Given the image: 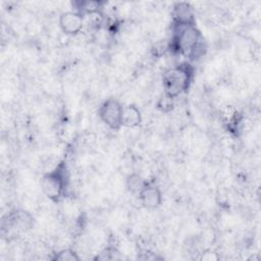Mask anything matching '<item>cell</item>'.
<instances>
[{
    "instance_id": "cell-1",
    "label": "cell",
    "mask_w": 261,
    "mask_h": 261,
    "mask_svg": "<svg viewBox=\"0 0 261 261\" xmlns=\"http://www.w3.org/2000/svg\"><path fill=\"white\" fill-rule=\"evenodd\" d=\"M170 46L190 60L201 57L205 50L204 38L196 24H173Z\"/></svg>"
},
{
    "instance_id": "cell-2",
    "label": "cell",
    "mask_w": 261,
    "mask_h": 261,
    "mask_svg": "<svg viewBox=\"0 0 261 261\" xmlns=\"http://www.w3.org/2000/svg\"><path fill=\"white\" fill-rule=\"evenodd\" d=\"M195 69L190 62H182L166 69L162 75L164 95L171 99L188 92L190 89Z\"/></svg>"
},
{
    "instance_id": "cell-3",
    "label": "cell",
    "mask_w": 261,
    "mask_h": 261,
    "mask_svg": "<svg viewBox=\"0 0 261 261\" xmlns=\"http://www.w3.org/2000/svg\"><path fill=\"white\" fill-rule=\"evenodd\" d=\"M68 185L66 164L61 161L53 169L46 172L41 179V190L46 198L52 202H59L65 195Z\"/></svg>"
},
{
    "instance_id": "cell-4",
    "label": "cell",
    "mask_w": 261,
    "mask_h": 261,
    "mask_svg": "<svg viewBox=\"0 0 261 261\" xmlns=\"http://www.w3.org/2000/svg\"><path fill=\"white\" fill-rule=\"evenodd\" d=\"M123 105L115 98H108L102 102L98 109V116L101 121L112 130H119L122 127Z\"/></svg>"
},
{
    "instance_id": "cell-5",
    "label": "cell",
    "mask_w": 261,
    "mask_h": 261,
    "mask_svg": "<svg viewBox=\"0 0 261 261\" xmlns=\"http://www.w3.org/2000/svg\"><path fill=\"white\" fill-rule=\"evenodd\" d=\"M58 25L65 35L75 36L83 30L84 15L74 10L62 12L58 18Z\"/></svg>"
},
{
    "instance_id": "cell-6",
    "label": "cell",
    "mask_w": 261,
    "mask_h": 261,
    "mask_svg": "<svg viewBox=\"0 0 261 261\" xmlns=\"http://www.w3.org/2000/svg\"><path fill=\"white\" fill-rule=\"evenodd\" d=\"M138 196L140 203L146 209H157L161 206L163 201V196L160 188L157 185L149 181L146 182Z\"/></svg>"
},
{
    "instance_id": "cell-7",
    "label": "cell",
    "mask_w": 261,
    "mask_h": 261,
    "mask_svg": "<svg viewBox=\"0 0 261 261\" xmlns=\"http://www.w3.org/2000/svg\"><path fill=\"white\" fill-rule=\"evenodd\" d=\"M173 24H196L193 7L187 2H177L173 6Z\"/></svg>"
},
{
    "instance_id": "cell-8",
    "label": "cell",
    "mask_w": 261,
    "mask_h": 261,
    "mask_svg": "<svg viewBox=\"0 0 261 261\" xmlns=\"http://www.w3.org/2000/svg\"><path fill=\"white\" fill-rule=\"evenodd\" d=\"M7 225L17 230H28L34 224L33 215L24 210H17L7 215Z\"/></svg>"
},
{
    "instance_id": "cell-9",
    "label": "cell",
    "mask_w": 261,
    "mask_h": 261,
    "mask_svg": "<svg viewBox=\"0 0 261 261\" xmlns=\"http://www.w3.org/2000/svg\"><path fill=\"white\" fill-rule=\"evenodd\" d=\"M143 117L141 110L135 104H128L123 107L122 126L135 128L142 123Z\"/></svg>"
},
{
    "instance_id": "cell-10",
    "label": "cell",
    "mask_w": 261,
    "mask_h": 261,
    "mask_svg": "<svg viewBox=\"0 0 261 261\" xmlns=\"http://www.w3.org/2000/svg\"><path fill=\"white\" fill-rule=\"evenodd\" d=\"M105 2L102 1H75L72 2V7L74 11L80 12L82 15H94L100 14L103 9Z\"/></svg>"
},
{
    "instance_id": "cell-11",
    "label": "cell",
    "mask_w": 261,
    "mask_h": 261,
    "mask_svg": "<svg viewBox=\"0 0 261 261\" xmlns=\"http://www.w3.org/2000/svg\"><path fill=\"white\" fill-rule=\"evenodd\" d=\"M147 180L144 179L140 174L138 173H130L125 180L126 189L129 193L138 195L140 191L143 189V187L146 185Z\"/></svg>"
},
{
    "instance_id": "cell-12",
    "label": "cell",
    "mask_w": 261,
    "mask_h": 261,
    "mask_svg": "<svg viewBox=\"0 0 261 261\" xmlns=\"http://www.w3.org/2000/svg\"><path fill=\"white\" fill-rule=\"evenodd\" d=\"M81 258L77 255V253L70 248L62 249L55 253V256L53 257V260L57 261H79Z\"/></svg>"
},
{
    "instance_id": "cell-13",
    "label": "cell",
    "mask_w": 261,
    "mask_h": 261,
    "mask_svg": "<svg viewBox=\"0 0 261 261\" xmlns=\"http://www.w3.org/2000/svg\"><path fill=\"white\" fill-rule=\"evenodd\" d=\"M172 107H173V99L169 98L166 95H163V97L158 102V108L164 112H167V111H170Z\"/></svg>"
},
{
    "instance_id": "cell-14",
    "label": "cell",
    "mask_w": 261,
    "mask_h": 261,
    "mask_svg": "<svg viewBox=\"0 0 261 261\" xmlns=\"http://www.w3.org/2000/svg\"><path fill=\"white\" fill-rule=\"evenodd\" d=\"M201 259L207 260V261H212V260H217L218 256L216 255V253H202Z\"/></svg>"
}]
</instances>
